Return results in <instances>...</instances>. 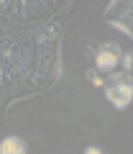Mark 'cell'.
<instances>
[{"instance_id":"1","label":"cell","mask_w":133,"mask_h":154,"mask_svg":"<svg viewBox=\"0 0 133 154\" xmlns=\"http://www.w3.org/2000/svg\"><path fill=\"white\" fill-rule=\"evenodd\" d=\"M105 98L110 100L118 110L128 108V103H131V98H133V85H131V80H128V72L126 75H113V82L105 85Z\"/></svg>"},{"instance_id":"2","label":"cell","mask_w":133,"mask_h":154,"mask_svg":"<svg viewBox=\"0 0 133 154\" xmlns=\"http://www.w3.org/2000/svg\"><path fill=\"white\" fill-rule=\"evenodd\" d=\"M123 59V51L118 49L115 44H102L97 51H95V67H97L102 75H115V67L118 62Z\"/></svg>"},{"instance_id":"3","label":"cell","mask_w":133,"mask_h":154,"mask_svg":"<svg viewBox=\"0 0 133 154\" xmlns=\"http://www.w3.org/2000/svg\"><path fill=\"white\" fill-rule=\"evenodd\" d=\"M105 18L113 23V26H118L126 36H133V28H131V3H113V5L108 8Z\"/></svg>"},{"instance_id":"4","label":"cell","mask_w":133,"mask_h":154,"mask_svg":"<svg viewBox=\"0 0 133 154\" xmlns=\"http://www.w3.org/2000/svg\"><path fill=\"white\" fill-rule=\"evenodd\" d=\"M0 154H28V144L21 136H5L0 141Z\"/></svg>"},{"instance_id":"5","label":"cell","mask_w":133,"mask_h":154,"mask_svg":"<svg viewBox=\"0 0 133 154\" xmlns=\"http://www.w3.org/2000/svg\"><path fill=\"white\" fill-rule=\"evenodd\" d=\"M84 154H102V152H100L97 146H87V149H84Z\"/></svg>"}]
</instances>
